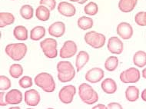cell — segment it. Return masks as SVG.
<instances>
[{
    "instance_id": "obj_1",
    "label": "cell",
    "mask_w": 146,
    "mask_h": 109,
    "mask_svg": "<svg viewBox=\"0 0 146 109\" xmlns=\"http://www.w3.org/2000/svg\"><path fill=\"white\" fill-rule=\"evenodd\" d=\"M56 69L58 71V79L62 83L71 81L76 76V70L70 61H58Z\"/></svg>"
},
{
    "instance_id": "obj_2",
    "label": "cell",
    "mask_w": 146,
    "mask_h": 109,
    "mask_svg": "<svg viewBox=\"0 0 146 109\" xmlns=\"http://www.w3.org/2000/svg\"><path fill=\"white\" fill-rule=\"evenodd\" d=\"M35 85L42 89L45 92L51 93L56 89V82L52 75L47 72H41L35 77Z\"/></svg>"
},
{
    "instance_id": "obj_3",
    "label": "cell",
    "mask_w": 146,
    "mask_h": 109,
    "mask_svg": "<svg viewBox=\"0 0 146 109\" xmlns=\"http://www.w3.org/2000/svg\"><path fill=\"white\" fill-rule=\"evenodd\" d=\"M28 51V47L25 43H11L6 46L5 52L13 61H21L25 56Z\"/></svg>"
},
{
    "instance_id": "obj_4",
    "label": "cell",
    "mask_w": 146,
    "mask_h": 109,
    "mask_svg": "<svg viewBox=\"0 0 146 109\" xmlns=\"http://www.w3.org/2000/svg\"><path fill=\"white\" fill-rule=\"evenodd\" d=\"M78 95L86 104H95L98 101V94L93 88L87 83H82L78 87Z\"/></svg>"
},
{
    "instance_id": "obj_5",
    "label": "cell",
    "mask_w": 146,
    "mask_h": 109,
    "mask_svg": "<svg viewBox=\"0 0 146 109\" xmlns=\"http://www.w3.org/2000/svg\"><path fill=\"white\" fill-rule=\"evenodd\" d=\"M84 39L87 45L96 49L102 48L106 41V36L103 34L97 32L96 31L88 32L84 36Z\"/></svg>"
},
{
    "instance_id": "obj_6",
    "label": "cell",
    "mask_w": 146,
    "mask_h": 109,
    "mask_svg": "<svg viewBox=\"0 0 146 109\" xmlns=\"http://www.w3.org/2000/svg\"><path fill=\"white\" fill-rule=\"evenodd\" d=\"M40 47L47 58H55L58 56L57 41L52 38H47L40 42Z\"/></svg>"
},
{
    "instance_id": "obj_7",
    "label": "cell",
    "mask_w": 146,
    "mask_h": 109,
    "mask_svg": "<svg viewBox=\"0 0 146 109\" xmlns=\"http://www.w3.org/2000/svg\"><path fill=\"white\" fill-rule=\"evenodd\" d=\"M140 78L141 74L139 70L133 67L126 69L120 74V80L125 84L136 83L140 80Z\"/></svg>"
},
{
    "instance_id": "obj_8",
    "label": "cell",
    "mask_w": 146,
    "mask_h": 109,
    "mask_svg": "<svg viewBox=\"0 0 146 109\" xmlns=\"http://www.w3.org/2000/svg\"><path fill=\"white\" fill-rule=\"evenodd\" d=\"M76 94V88L72 85H68L62 88L58 92V98L63 104H70Z\"/></svg>"
},
{
    "instance_id": "obj_9",
    "label": "cell",
    "mask_w": 146,
    "mask_h": 109,
    "mask_svg": "<svg viewBox=\"0 0 146 109\" xmlns=\"http://www.w3.org/2000/svg\"><path fill=\"white\" fill-rule=\"evenodd\" d=\"M77 45L72 40H68L64 42L59 52V56L62 58H69L76 55L77 53Z\"/></svg>"
},
{
    "instance_id": "obj_10",
    "label": "cell",
    "mask_w": 146,
    "mask_h": 109,
    "mask_svg": "<svg viewBox=\"0 0 146 109\" xmlns=\"http://www.w3.org/2000/svg\"><path fill=\"white\" fill-rule=\"evenodd\" d=\"M107 48L111 54L120 55L122 53L124 50V44L118 37L111 36V38H109L108 39Z\"/></svg>"
},
{
    "instance_id": "obj_11",
    "label": "cell",
    "mask_w": 146,
    "mask_h": 109,
    "mask_svg": "<svg viewBox=\"0 0 146 109\" xmlns=\"http://www.w3.org/2000/svg\"><path fill=\"white\" fill-rule=\"evenodd\" d=\"M116 32L118 36H120L122 39L128 40L133 36V28L132 26L128 22H122L119 23L116 28Z\"/></svg>"
},
{
    "instance_id": "obj_12",
    "label": "cell",
    "mask_w": 146,
    "mask_h": 109,
    "mask_svg": "<svg viewBox=\"0 0 146 109\" xmlns=\"http://www.w3.org/2000/svg\"><path fill=\"white\" fill-rule=\"evenodd\" d=\"M105 76V72L100 68H92L88 70L86 74L85 79L90 83H98L101 81Z\"/></svg>"
},
{
    "instance_id": "obj_13",
    "label": "cell",
    "mask_w": 146,
    "mask_h": 109,
    "mask_svg": "<svg viewBox=\"0 0 146 109\" xmlns=\"http://www.w3.org/2000/svg\"><path fill=\"white\" fill-rule=\"evenodd\" d=\"M24 100L25 104L29 106H37L41 101L40 94L35 89H30L25 91L24 94Z\"/></svg>"
},
{
    "instance_id": "obj_14",
    "label": "cell",
    "mask_w": 146,
    "mask_h": 109,
    "mask_svg": "<svg viewBox=\"0 0 146 109\" xmlns=\"http://www.w3.org/2000/svg\"><path fill=\"white\" fill-rule=\"evenodd\" d=\"M5 99L7 104H19L23 101V94L18 89H12L5 94Z\"/></svg>"
},
{
    "instance_id": "obj_15",
    "label": "cell",
    "mask_w": 146,
    "mask_h": 109,
    "mask_svg": "<svg viewBox=\"0 0 146 109\" xmlns=\"http://www.w3.org/2000/svg\"><path fill=\"white\" fill-rule=\"evenodd\" d=\"M48 32L51 36L60 38L66 32V25L62 22H56L48 27Z\"/></svg>"
},
{
    "instance_id": "obj_16",
    "label": "cell",
    "mask_w": 146,
    "mask_h": 109,
    "mask_svg": "<svg viewBox=\"0 0 146 109\" xmlns=\"http://www.w3.org/2000/svg\"><path fill=\"white\" fill-rule=\"evenodd\" d=\"M58 12L66 17H72L76 15V9L75 5L68 2H61L58 5Z\"/></svg>"
},
{
    "instance_id": "obj_17",
    "label": "cell",
    "mask_w": 146,
    "mask_h": 109,
    "mask_svg": "<svg viewBox=\"0 0 146 109\" xmlns=\"http://www.w3.org/2000/svg\"><path fill=\"white\" fill-rule=\"evenodd\" d=\"M89 55L87 52L80 51L76 56V67L77 71H80L89 61Z\"/></svg>"
},
{
    "instance_id": "obj_18",
    "label": "cell",
    "mask_w": 146,
    "mask_h": 109,
    "mask_svg": "<svg viewBox=\"0 0 146 109\" xmlns=\"http://www.w3.org/2000/svg\"><path fill=\"white\" fill-rule=\"evenodd\" d=\"M138 0H119L118 9L122 13H131L135 9Z\"/></svg>"
},
{
    "instance_id": "obj_19",
    "label": "cell",
    "mask_w": 146,
    "mask_h": 109,
    "mask_svg": "<svg viewBox=\"0 0 146 109\" xmlns=\"http://www.w3.org/2000/svg\"><path fill=\"white\" fill-rule=\"evenodd\" d=\"M102 91L106 94H114L117 91V84L112 79H106L101 84Z\"/></svg>"
},
{
    "instance_id": "obj_20",
    "label": "cell",
    "mask_w": 146,
    "mask_h": 109,
    "mask_svg": "<svg viewBox=\"0 0 146 109\" xmlns=\"http://www.w3.org/2000/svg\"><path fill=\"white\" fill-rule=\"evenodd\" d=\"M50 12L49 9L45 5H38L35 10V17L39 21L46 22L50 18Z\"/></svg>"
},
{
    "instance_id": "obj_21",
    "label": "cell",
    "mask_w": 146,
    "mask_h": 109,
    "mask_svg": "<svg viewBox=\"0 0 146 109\" xmlns=\"http://www.w3.org/2000/svg\"><path fill=\"white\" fill-rule=\"evenodd\" d=\"M13 36L19 41H26L29 37L28 30L23 26H15L13 30Z\"/></svg>"
},
{
    "instance_id": "obj_22",
    "label": "cell",
    "mask_w": 146,
    "mask_h": 109,
    "mask_svg": "<svg viewBox=\"0 0 146 109\" xmlns=\"http://www.w3.org/2000/svg\"><path fill=\"white\" fill-rule=\"evenodd\" d=\"M15 22V16L10 13L1 12L0 13V27L4 28L5 26L12 25Z\"/></svg>"
},
{
    "instance_id": "obj_23",
    "label": "cell",
    "mask_w": 146,
    "mask_h": 109,
    "mask_svg": "<svg viewBox=\"0 0 146 109\" xmlns=\"http://www.w3.org/2000/svg\"><path fill=\"white\" fill-rule=\"evenodd\" d=\"M125 98L130 102H136L139 98V90L136 86L130 85L125 90Z\"/></svg>"
},
{
    "instance_id": "obj_24",
    "label": "cell",
    "mask_w": 146,
    "mask_h": 109,
    "mask_svg": "<svg viewBox=\"0 0 146 109\" xmlns=\"http://www.w3.org/2000/svg\"><path fill=\"white\" fill-rule=\"evenodd\" d=\"M45 28L43 26H35L30 31V38L33 41H39L45 36Z\"/></svg>"
},
{
    "instance_id": "obj_25",
    "label": "cell",
    "mask_w": 146,
    "mask_h": 109,
    "mask_svg": "<svg viewBox=\"0 0 146 109\" xmlns=\"http://www.w3.org/2000/svg\"><path fill=\"white\" fill-rule=\"evenodd\" d=\"M134 65L139 68H143L146 65V52L144 51L136 52L133 56Z\"/></svg>"
},
{
    "instance_id": "obj_26",
    "label": "cell",
    "mask_w": 146,
    "mask_h": 109,
    "mask_svg": "<svg viewBox=\"0 0 146 109\" xmlns=\"http://www.w3.org/2000/svg\"><path fill=\"white\" fill-rule=\"evenodd\" d=\"M93 19L88 16H82L78 19L77 25L82 30H88L93 26Z\"/></svg>"
},
{
    "instance_id": "obj_27",
    "label": "cell",
    "mask_w": 146,
    "mask_h": 109,
    "mask_svg": "<svg viewBox=\"0 0 146 109\" xmlns=\"http://www.w3.org/2000/svg\"><path fill=\"white\" fill-rule=\"evenodd\" d=\"M19 13L20 15L23 17L24 19L26 20H29L31 18H33L34 15V9L33 7L30 5H24L20 8L19 10Z\"/></svg>"
},
{
    "instance_id": "obj_28",
    "label": "cell",
    "mask_w": 146,
    "mask_h": 109,
    "mask_svg": "<svg viewBox=\"0 0 146 109\" xmlns=\"http://www.w3.org/2000/svg\"><path fill=\"white\" fill-rule=\"evenodd\" d=\"M118 65V58L116 56H109L105 61V68L107 71H115Z\"/></svg>"
},
{
    "instance_id": "obj_29",
    "label": "cell",
    "mask_w": 146,
    "mask_h": 109,
    "mask_svg": "<svg viewBox=\"0 0 146 109\" xmlns=\"http://www.w3.org/2000/svg\"><path fill=\"white\" fill-rule=\"evenodd\" d=\"M9 74L13 79H19L23 74V68L20 64H13L9 68Z\"/></svg>"
},
{
    "instance_id": "obj_30",
    "label": "cell",
    "mask_w": 146,
    "mask_h": 109,
    "mask_svg": "<svg viewBox=\"0 0 146 109\" xmlns=\"http://www.w3.org/2000/svg\"><path fill=\"white\" fill-rule=\"evenodd\" d=\"M84 12L86 15H90V16H94L96 15L98 12V6L96 3L94 2H90L88 3L84 7Z\"/></svg>"
},
{
    "instance_id": "obj_31",
    "label": "cell",
    "mask_w": 146,
    "mask_h": 109,
    "mask_svg": "<svg viewBox=\"0 0 146 109\" xmlns=\"http://www.w3.org/2000/svg\"><path fill=\"white\" fill-rule=\"evenodd\" d=\"M12 86L10 79L5 75L0 76V90L2 91H7Z\"/></svg>"
},
{
    "instance_id": "obj_32",
    "label": "cell",
    "mask_w": 146,
    "mask_h": 109,
    "mask_svg": "<svg viewBox=\"0 0 146 109\" xmlns=\"http://www.w3.org/2000/svg\"><path fill=\"white\" fill-rule=\"evenodd\" d=\"M33 79L31 77L27 76V75L23 76L19 81V86L21 88H23V89H29V88L33 86Z\"/></svg>"
},
{
    "instance_id": "obj_33",
    "label": "cell",
    "mask_w": 146,
    "mask_h": 109,
    "mask_svg": "<svg viewBox=\"0 0 146 109\" xmlns=\"http://www.w3.org/2000/svg\"><path fill=\"white\" fill-rule=\"evenodd\" d=\"M39 4L41 5H45L48 8L50 11H53L56 9V0H40Z\"/></svg>"
},
{
    "instance_id": "obj_34",
    "label": "cell",
    "mask_w": 146,
    "mask_h": 109,
    "mask_svg": "<svg viewBox=\"0 0 146 109\" xmlns=\"http://www.w3.org/2000/svg\"><path fill=\"white\" fill-rule=\"evenodd\" d=\"M144 15H145V12H139L135 16V22L139 26H145L144 22Z\"/></svg>"
},
{
    "instance_id": "obj_35",
    "label": "cell",
    "mask_w": 146,
    "mask_h": 109,
    "mask_svg": "<svg viewBox=\"0 0 146 109\" xmlns=\"http://www.w3.org/2000/svg\"><path fill=\"white\" fill-rule=\"evenodd\" d=\"M108 109H123L122 106L117 102H111L108 104Z\"/></svg>"
},
{
    "instance_id": "obj_36",
    "label": "cell",
    "mask_w": 146,
    "mask_h": 109,
    "mask_svg": "<svg viewBox=\"0 0 146 109\" xmlns=\"http://www.w3.org/2000/svg\"><path fill=\"white\" fill-rule=\"evenodd\" d=\"M4 95H5V92L4 91H1L0 92V105L2 107L7 105L6 102H5V99H4Z\"/></svg>"
},
{
    "instance_id": "obj_37",
    "label": "cell",
    "mask_w": 146,
    "mask_h": 109,
    "mask_svg": "<svg viewBox=\"0 0 146 109\" xmlns=\"http://www.w3.org/2000/svg\"><path fill=\"white\" fill-rule=\"evenodd\" d=\"M92 109H108V107L102 104H96V106H94Z\"/></svg>"
},
{
    "instance_id": "obj_38",
    "label": "cell",
    "mask_w": 146,
    "mask_h": 109,
    "mask_svg": "<svg viewBox=\"0 0 146 109\" xmlns=\"http://www.w3.org/2000/svg\"><path fill=\"white\" fill-rule=\"evenodd\" d=\"M141 98L144 102H146V89H144L143 91H142V92H141Z\"/></svg>"
},
{
    "instance_id": "obj_39",
    "label": "cell",
    "mask_w": 146,
    "mask_h": 109,
    "mask_svg": "<svg viewBox=\"0 0 146 109\" xmlns=\"http://www.w3.org/2000/svg\"><path fill=\"white\" fill-rule=\"evenodd\" d=\"M141 74H142V77H143L144 79H146V67L143 69V70H142V72H141Z\"/></svg>"
},
{
    "instance_id": "obj_40",
    "label": "cell",
    "mask_w": 146,
    "mask_h": 109,
    "mask_svg": "<svg viewBox=\"0 0 146 109\" xmlns=\"http://www.w3.org/2000/svg\"><path fill=\"white\" fill-rule=\"evenodd\" d=\"M87 1H88V0H79L78 3V4H81V5H82V4H84V3H86Z\"/></svg>"
},
{
    "instance_id": "obj_41",
    "label": "cell",
    "mask_w": 146,
    "mask_h": 109,
    "mask_svg": "<svg viewBox=\"0 0 146 109\" xmlns=\"http://www.w3.org/2000/svg\"><path fill=\"white\" fill-rule=\"evenodd\" d=\"M9 109H21L18 106H15V107H11V108H9Z\"/></svg>"
},
{
    "instance_id": "obj_42",
    "label": "cell",
    "mask_w": 146,
    "mask_h": 109,
    "mask_svg": "<svg viewBox=\"0 0 146 109\" xmlns=\"http://www.w3.org/2000/svg\"><path fill=\"white\" fill-rule=\"evenodd\" d=\"M144 22H145V24L146 26V12H145V15H144Z\"/></svg>"
},
{
    "instance_id": "obj_43",
    "label": "cell",
    "mask_w": 146,
    "mask_h": 109,
    "mask_svg": "<svg viewBox=\"0 0 146 109\" xmlns=\"http://www.w3.org/2000/svg\"><path fill=\"white\" fill-rule=\"evenodd\" d=\"M68 1H71V2H73V3H78L79 0H68Z\"/></svg>"
},
{
    "instance_id": "obj_44",
    "label": "cell",
    "mask_w": 146,
    "mask_h": 109,
    "mask_svg": "<svg viewBox=\"0 0 146 109\" xmlns=\"http://www.w3.org/2000/svg\"><path fill=\"white\" fill-rule=\"evenodd\" d=\"M47 109H54V108H47Z\"/></svg>"
},
{
    "instance_id": "obj_45",
    "label": "cell",
    "mask_w": 146,
    "mask_h": 109,
    "mask_svg": "<svg viewBox=\"0 0 146 109\" xmlns=\"http://www.w3.org/2000/svg\"><path fill=\"white\" fill-rule=\"evenodd\" d=\"M26 109H33V108H26Z\"/></svg>"
},
{
    "instance_id": "obj_46",
    "label": "cell",
    "mask_w": 146,
    "mask_h": 109,
    "mask_svg": "<svg viewBox=\"0 0 146 109\" xmlns=\"http://www.w3.org/2000/svg\"><path fill=\"white\" fill-rule=\"evenodd\" d=\"M11 1H14V0H11Z\"/></svg>"
}]
</instances>
